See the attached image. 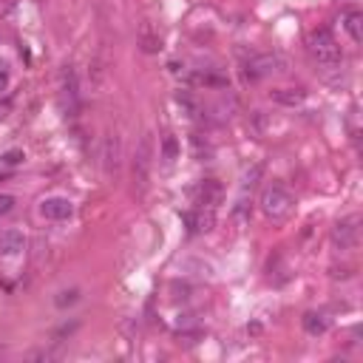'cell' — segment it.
<instances>
[{"label": "cell", "mask_w": 363, "mask_h": 363, "mask_svg": "<svg viewBox=\"0 0 363 363\" xmlns=\"http://www.w3.org/2000/svg\"><path fill=\"white\" fill-rule=\"evenodd\" d=\"M304 329H306V335H327L329 318L321 315V312H306L304 315Z\"/></svg>", "instance_id": "obj_11"}, {"label": "cell", "mask_w": 363, "mask_h": 363, "mask_svg": "<svg viewBox=\"0 0 363 363\" xmlns=\"http://www.w3.org/2000/svg\"><path fill=\"white\" fill-rule=\"evenodd\" d=\"M179 156V142H176V136H165L162 140V159L165 162H173Z\"/></svg>", "instance_id": "obj_16"}, {"label": "cell", "mask_w": 363, "mask_h": 363, "mask_svg": "<svg viewBox=\"0 0 363 363\" xmlns=\"http://www.w3.org/2000/svg\"><path fill=\"white\" fill-rule=\"evenodd\" d=\"M269 97L272 103H279V105H287V108H295L304 103V91L301 88H276V91H269Z\"/></svg>", "instance_id": "obj_10"}, {"label": "cell", "mask_w": 363, "mask_h": 363, "mask_svg": "<svg viewBox=\"0 0 363 363\" xmlns=\"http://www.w3.org/2000/svg\"><path fill=\"white\" fill-rule=\"evenodd\" d=\"M309 52H312V57L321 63V66H338V63L343 60V52H341L338 40H335L332 31H327V29H318V31L309 37Z\"/></svg>", "instance_id": "obj_1"}, {"label": "cell", "mask_w": 363, "mask_h": 363, "mask_svg": "<svg viewBox=\"0 0 363 363\" xmlns=\"http://www.w3.org/2000/svg\"><path fill=\"white\" fill-rule=\"evenodd\" d=\"M261 165H255L253 170H247V176H244V191H253L255 185H258V179H261Z\"/></svg>", "instance_id": "obj_18"}, {"label": "cell", "mask_w": 363, "mask_h": 363, "mask_svg": "<svg viewBox=\"0 0 363 363\" xmlns=\"http://www.w3.org/2000/svg\"><path fill=\"white\" fill-rule=\"evenodd\" d=\"M77 301H80V290H63V292L54 298L57 306H71V304H77Z\"/></svg>", "instance_id": "obj_17"}, {"label": "cell", "mask_w": 363, "mask_h": 363, "mask_svg": "<svg viewBox=\"0 0 363 363\" xmlns=\"http://www.w3.org/2000/svg\"><path fill=\"white\" fill-rule=\"evenodd\" d=\"M151 165H154V140L151 136H142L140 148L133 154V188H136V193H142L148 188Z\"/></svg>", "instance_id": "obj_2"}, {"label": "cell", "mask_w": 363, "mask_h": 363, "mask_svg": "<svg viewBox=\"0 0 363 363\" xmlns=\"http://www.w3.org/2000/svg\"><path fill=\"white\" fill-rule=\"evenodd\" d=\"M3 159H6L9 165H17V162H23V154H20V151H9Z\"/></svg>", "instance_id": "obj_21"}, {"label": "cell", "mask_w": 363, "mask_h": 363, "mask_svg": "<svg viewBox=\"0 0 363 363\" xmlns=\"http://www.w3.org/2000/svg\"><path fill=\"white\" fill-rule=\"evenodd\" d=\"M9 88V66L6 63H0V94Z\"/></svg>", "instance_id": "obj_20"}, {"label": "cell", "mask_w": 363, "mask_h": 363, "mask_svg": "<svg viewBox=\"0 0 363 363\" xmlns=\"http://www.w3.org/2000/svg\"><path fill=\"white\" fill-rule=\"evenodd\" d=\"M103 159H105V170H108V173H117V170H119V136H117V133H111L108 140H105V154H103Z\"/></svg>", "instance_id": "obj_12"}, {"label": "cell", "mask_w": 363, "mask_h": 363, "mask_svg": "<svg viewBox=\"0 0 363 363\" xmlns=\"http://www.w3.org/2000/svg\"><path fill=\"white\" fill-rule=\"evenodd\" d=\"M40 213L45 218H52V221H63V218H68L74 213V205L68 199H63V196H49V199L40 202Z\"/></svg>", "instance_id": "obj_6"}, {"label": "cell", "mask_w": 363, "mask_h": 363, "mask_svg": "<svg viewBox=\"0 0 363 363\" xmlns=\"http://www.w3.org/2000/svg\"><path fill=\"white\" fill-rule=\"evenodd\" d=\"M12 207H15V196H9V193H0V216L12 213Z\"/></svg>", "instance_id": "obj_19"}, {"label": "cell", "mask_w": 363, "mask_h": 363, "mask_svg": "<svg viewBox=\"0 0 363 363\" xmlns=\"http://www.w3.org/2000/svg\"><path fill=\"white\" fill-rule=\"evenodd\" d=\"M343 26H346V31H349V37H352L355 43L363 40V12L349 9V12L343 15Z\"/></svg>", "instance_id": "obj_13"}, {"label": "cell", "mask_w": 363, "mask_h": 363, "mask_svg": "<svg viewBox=\"0 0 363 363\" xmlns=\"http://www.w3.org/2000/svg\"><path fill=\"white\" fill-rule=\"evenodd\" d=\"M185 221H188V227H191V233H207V230H213L216 216H213V207H207V210L188 213Z\"/></svg>", "instance_id": "obj_9"}, {"label": "cell", "mask_w": 363, "mask_h": 363, "mask_svg": "<svg viewBox=\"0 0 363 363\" xmlns=\"http://www.w3.org/2000/svg\"><path fill=\"white\" fill-rule=\"evenodd\" d=\"M140 45H142V52H145V54H156V52L162 49V40H159V34H154L151 23H142V31H140Z\"/></svg>", "instance_id": "obj_14"}, {"label": "cell", "mask_w": 363, "mask_h": 363, "mask_svg": "<svg viewBox=\"0 0 363 363\" xmlns=\"http://www.w3.org/2000/svg\"><path fill=\"white\" fill-rule=\"evenodd\" d=\"M332 244L338 250H352L357 244V216H346L335 224L332 230Z\"/></svg>", "instance_id": "obj_5"}, {"label": "cell", "mask_w": 363, "mask_h": 363, "mask_svg": "<svg viewBox=\"0 0 363 363\" xmlns=\"http://www.w3.org/2000/svg\"><path fill=\"white\" fill-rule=\"evenodd\" d=\"M9 108H12L9 103H0V119H6V117H9Z\"/></svg>", "instance_id": "obj_22"}, {"label": "cell", "mask_w": 363, "mask_h": 363, "mask_svg": "<svg viewBox=\"0 0 363 363\" xmlns=\"http://www.w3.org/2000/svg\"><path fill=\"white\" fill-rule=\"evenodd\" d=\"M261 210H264V216L267 218H287L290 216V210H292V196L281 188V185H269V188H264V193H261Z\"/></svg>", "instance_id": "obj_3"}, {"label": "cell", "mask_w": 363, "mask_h": 363, "mask_svg": "<svg viewBox=\"0 0 363 363\" xmlns=\"http://www.w3.org/2000/svg\"><path fill=\"white\" fill-rule=\"evenodd\" d=\"M60 91H63V100L71 111V117L77 114V103H80V88H77V74L71 66L63 68V77H60Z\"/></svg>", "instance_id": "obj_7"}, {"label": "cell", "mask_w": 363, "mask_h": 363, "mask_svg": "<svg viewBox=\"0 0 363 363\" xmlns=\"http://www.w3.org/2000/svg\"><path fill=\"white\" fill-rule=\"evenodd\" d=\"M26 250V239L20 230H3L0 233V255H6V258H15Z\"/></svg>", "instance_id": "obj_8"}, {"label": "cell", "mask_w": 363, "mask_h": 363, "mask_svg": "<svg viewBox=\"0 0 363 363\" xmlns=\"http://www.w3.org/2000/svg\"><path fill=\"white\" fill-rule=\"evenodd\" d=\"M284 68V57L281 54H255L247 66H244V77L247 80H264V77H269V74H276V71H281Z\"/></svg>", "instance_id": "obj_4"}, {"label": "cell", "mask_w": 363, "mask_h": 363, "mask_svg": "<svg viewBox=\"0 0 363 363\" xmlns=\"http://www.w3.org/2000/svg\"><path fill=\"white\" fill-rule=\"evenodd\" d=\"M250 202L247 199H239L236 205H233V210H230V221L236 224V230H244V227L250 224Z\"/></svg>", "instance_id": "obj_15"}]
</instances>
